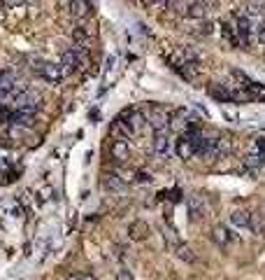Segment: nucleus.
<instances>
[{
	"label": "nucleus",
	"instance_id": "obj_14",
	"mask_svg": "<svg viewBox=\"0 0 265 280\" xmlns=\"http://www.w3.org/2000/svg\"><path fill=\"white\" fill-rule=\"evenodd\" d=\"M154 150H156V154H161V157L170 154V138H168V131H165V133H156V135H154Z\"/></svg>",
	"mask_w": 265,
	"mask_h": 280
},
{
	"label": "nucleus",
	"instance_id": "obj_19",
	"mask_svg": "<svg viewBox=\"0 0 265 280\" xmlns=\"http://www.w3.org/2000/svg\"><path fill=\"white\" fill-rule=\"evenodd\" d=\"M263 164H265V159L260 157L258 152H253V154H249V157H247V166H249V168H260Z\"/></svg>",
	"mask_w": 265,
	"mask_h": 280
},
{
	"label": "nucleus",
	"instance_id": "obj_21",
	"mask_svg": "<svg viewBox=\"0 0 265 280\" xmlns=\"http://www.w3.org/2000/svg\"><path fill=\"white\" fill-rule=\"evenodd\" d=\"M12 117L14 112L7 105H0V124H7V122H12Z\"/></svg>",
	"mask_w": 265,
	"mask_h": 280
},
{
	"label": "nucleus",
	"instance_id": "obj_12",
	"mask_svg": "<svg viewBox=\"0 0 265 280\" xmlns=\"http://www.w3.org/2000/svg\"><path fill=\"white\" fill-rule=\"evenodd\" d=\"M249 37H251V21H249V17H240L237 19V40L247 44Z\"/></svg>",
	"mask_w": 265,
	"mask_h": 280
},
{
	"label": "nucleus",
	"instance_id": "obj_10",
	"mask_svg": "<svg viewBox=\"0 0 265 280\" xmlns=\"http://www.w3.org/2000/svg\"><path fill=\"white\" fill-rule=\"evenodd\" d=\"M70 14L75 19H84L91 14V3L89 0H70Z\"/></svg>",
	"mask_w": 265,
	"mask_h": 280
},
{
	"label": "nucleus",
	"instance_id": "obj_24",
	"mask_svg": "<svg viewBox=\"0 0 265 280\" xmlns=\"http://www.w3.org/2000/svg\"><path fill=\"white\" fill-rule=\"evenodd\" d=\"M198 3L205 7V10H214V7H219V0H198Z\"/></svg>",
	"mask_w": 265,
	"mask_h": 280
},
{
	"label": "nucleus",
	"instance_id": "obj_13",
	"mask_svg": "<svg viewBox=\"0 0 265 280\" xmlns=\"http://www.w3.org/2000/svg\"><path fill=\"white\" fill-rule=\"evenodd\" d=\"M172 250H175L177 259H181V262H186V264H193V262H195V255H193L191 245H188V243H184V241H181L179 245H175Z\"/></svg>",
	"mask_w": 265,
	"mask_h": 280
},
{
	"label": "nucleus",
	"instance_id": "obj_2",
	"mask_svg": "<svg viewBox=\"0 0 265 280\" xmlns=\"http://www.w3.org/2000/svg\"><path fill=\"white\" fill-rule=\"evenodd\" d=\"M151 234L149 224H147L145 219H135V222H130V226H128V236H130V241H147Z\"/></svg>",
	"mask_w": 265,
	"mask_h": 280
},
{
	"label": "nucleus",
	"instance_id": "obj_26",
	"mask_svg": "<svg viewBox=\"0 0 265 280\" xmlns=\"http://www.w3.org/2000/svg\"><path fill=\"white\" fill-rule=\"evenodd\" d=\"M145 5H149V7H163V5H168V0H145Z\"/></svg>",
	"mask_w": 265,
	"mask_h": 280
},
{
	"label": "nucleus",
	"instance_id": "obj_17",
	"mask_svg": "<svg viewBox=\"0 0 265 280\" xmlns=\"http://www.w3.org/2000/svg\"><path fill=\"white\" fill-rule=\"evenodd\" d=\"M103 187L107 189V192H121V189H123V182H121V177L107 173V175H103Z\"/></svg>",
	"mask_w": 265,
	"mask_h": 280
},
{
	"label": "nucleus",
	"instance_id": "obj_3",
	"mask_svg": "<svg viewBox=\"0 0 265 280\" xmlns=\"http://www.w3.org/2000/svg\"><path fill=\"white\" fill-rule=\"evenodd\" d=\"M210 234H212V241H214L217 245H221V248H226L228 243L237 241V236H235V234H230V231H228V229H226L223 224L212 226V231H210Z\"/></svg>",
	"mask_w": 265,
	"mask_h": 280
},
{
	"label": "nucleus",
	"instance_id": "obj_6",
	"mask_svg": "<svg viewBox=\"0 0 265 280\" xmlns=\"http://www.w3.org/2000/svg\"><path fill=\"white\" fill-rule=\"evenodd\" d=\"M40 75H42L47 82H54L58 84L60 77H63V70L58 66H51V63H40Z\"/></svg>",
	"mask_w": 265,
	"mask_h": 280
},
{
	"label": "nucleus",
	"instance_id": "obj_5",
	"mask_svg": "<svg viewBox=\"0 0 265 280\" xmlns=\"http://www.w3.org/2000/svg\"><path fill=\"white\" fill-rule=\"evenodd\" d=\"M175 152L179 159H193L195 157V150H193V143L188 135H181L179 140H177V145H175Z\"/></svg>",
	"mask_w": 265,
	"mask_h": 280
},
{
	"label": "nucleus",
	"instance_id": "obj_20",
	"mask_svg": "<svg viewBox=\"0 0 265 280\" xmlns=\"http://www.w3.org/2000/svg\"><path fill=\"white\" fill-rule=\"evenodd\" d=\"M165 238H168L170 248H175V245H179V243H181V241H179V236H177V231L172 229V226H165Z\"/></svg>",
	"mask_w": 265,
	"mask_h": 280
},
{
	"label": "nucleus",
	"instance_id": "obj_30",
	"mask_svg": "<svg viewBox=\"0 0 265 280\" xmlns=\"http://www.w3.org/2000/svg\"><path fill=\"white\" fill-rule=\"evenodd\" d=\"M65 280H86V275H82V273H73V275H68Z\"/></svg>",
	"mask_w": 265,
	"mask_h": 280
},
{
	"label": "nucleus",
	"instance_id": "obj_22",
	"mask_svg": "<svg viewBox=\"0 0 265 280\" xmlns=\"http://www.w3.org/2000/svg\"><path fill=\"white\" fill-rule=\"evenodd\" d=\"M73 40H75V42H79V44H82V42L86 40V31L82 28V26H77V28L73 31Z\"/></svg>",
	"mask_w": 265,
	"mask_h": 280
},
{
	"label": "nucleus",
	"instance_id": "obj_27",
	"mask_svg": "<svg viewBox=\"0 0 265 280\" xmlns=\"http://www.w3.org/2000/svg\"><path fill=\"white\" fill-rule=\"evenodd\" d=\"M170 201H181V189H172V192H170Z\"/></svg>",
	"mask_w": 265,
	"mask_h": 280
},
{
	"label": "nucleus",
	"instance_id": "obj_7",
	"mask_svg": "<svg viewBox=\"0 0 265 280\" xmlns=\"http://www.w3.org/2000/svg\"><path fill=\"white\" fill-rule=\"evenodd\" d=\"M14 86H17V75H14V70H10V68L0 70V91L10 94Z\"/></svg>",
	"mask_w": 265,
	"mask_h": 280
},
{
	"label": "nucleus",
	"instance_id": "obj_15",
	"mask_svg": "<svg viewBox=\"0 0 265 280\" xmlns=\"http://www.w3.org/2000/svg\"><path fill=\"white\" fill-rule=\"evenodd\" d=\"M230 222H233V226L247 229V226L251 224V215H249L247 210H233V213H230Z\"/></svg>",
	"mask_w": 265,
	"mask_h": 280
},
{
	"label": "nucleus",
	"instance_id": "obj_16",
	"mask_svg": "<svg viewBox=\"0 0 265 280\" xmlns=\"http://www.w3.org/2000/svg\"><path fill=\"white\" fill-rule=\"evenodd\" d=\"M149 124L156 128V133H165V131H168V117H165L163 110H156V112H154V117H151Z\"/></svg>",
	"mask_w": 265,
	"mask_h": 280
},
{
	"label": "nucleus",
	"instance_id": "obj_9",
	"mask_svg": "<svg viewBox=\"0 0 265 280\" xmlns=\"http://www.w3.org/2000/svg\"><path fill=\"white\" fill-rule=\"evenodd\" d=\"M112 157H114L116 161H121V164L130 159V147H128L126 140H121V138L114 140V145H112Z\"/></svg>",
	"mask_w": 265,
	"mask_h": 280
},
{
	"label": "nucleus",
	"instance_id": "obj_18",
	"mask_svg": "<svg viewBox=\"0 0 265 280\" xmlns=\"http://www.w3.org/2000/svg\"><path fill=\"white\" fill-rule=\"evenodd\" d=\"M205 12H207V10L200 5L198 0H195V3H191V5L186 7V12H184V14H186L188 19H205Z\"/></svg>",
	"mask_w": 265,
	"mask_h": 280
},
{
	"label": "nucleus",
	"instance_id": "obj_23",
	"mask_svg": "<svg viewBox=\"0 0 265 280\" xmlns=\"http://www.w3.org/2000/svg\"><path fill=\"white\" fill-rule=\"evenodd\" d=\"M256 152L265 159V138H263V135H260V138H256Z\"/></svg>",
	"mask_w": 265,
	"mask_h": 280
},
{
	"label": "nucleus",
	"instance_id": "obj_4",
	"mask_svg": "<svg viewBox=\"0 0 265 280\" xmlns=\"http://www.w3.org/2000/svg\"><path fill=\"white\" fill-rule=\"evenodd\" d=\"M35 110L37 108H17L12 117V124H21V126H30L35 124Z\"/></svg>",
	"mask_w": 265,
	"mask_h": 280
},
{
	"label": "nucleus",
	"instance_id": "obj_8",
	"mask_svg": "<svg viewBox=\"0 0 265 280\" xmlns=\"http://www.w3.org/2000/svg\"><path fill=\"white\" fill-rule=\"evenodd\" d=\"M77 66H79V59H77V54H75L73 49L60 54V70H63V73H75Z\"/></svg>",
	"mask_w": 265,
	"mask_h": 280
},
{
	"label": "nucleus",
	"instance_id": "obj_29",
	"mask_svg": "<svg viewBox=\"0 0 265 280\" xmlns=\"http://www.w3.org/2000/svg\"><path fill=\"white\" fill-rule=\"evenodd\" d=\"M200 33H203V35H210V33H212V24H203Z\"/></svg>",
	"mask_w": 265,
	"mask_h": 280
},
{
	"label": "nucleus",
	"instance_id": "obj_11",
	"mask_svg": "<svg viewBox=\"0 0 265 280\" xmlns=\"http://www.w3.org/2000/svg\"><path fill=\"white\" fill-rule=\"evenodd\" d=\"M207 91H210V96L214 98V101H219V103H228V101H233V91H228L223 84H212Z\"/></svg>",
	"mask_w": 265,
	"mask_h": 280
},
{
	"label": "nucleus",
	"instance_id": "obj_28",
	"mask_svg": "<svg viewBox=\"0 0 265 280\" xmlns=\"http://www.w3.org/2000/svg\"><path fill=\"white\" fill-rule=\"evenodd\" d=\"M116 280H132L130 271H121V273H119V275H116Z\"/></svg>",
	"mask_w": 265,
	"mask_h": 280
},
{
	"label": "nucleus",
	"instance_id": "obj_1",
	"mask_svg": "<svg viewBox=\"0 0 265 280\" xmlns=\"http://www.w3.org/2000/svg\"><path fill=\"white\" fill-rule=\"evenodd\" d=\"M207 215V203L203 196H193L191 201H188V219L191 222H198Z\"/></svg>",
	"mask_w": 265,
	"mask_h": 280
},
{
	"label": "nucleus",
	"instance_id": "obj_25",
	"mask_svg": "<svg viewBox=\"0 0 265 280\" xmlns=\"http://www.w3.org/2000/svg\"><path fill=\"white\" fill-rule=\"evenodd\" d=\"M135 180H138V182H151V175L145 173V171H140L138 175H135Z\"/></svg>",
	"mask_w": 265,
	"mask_h": 280
}]
</instances>
